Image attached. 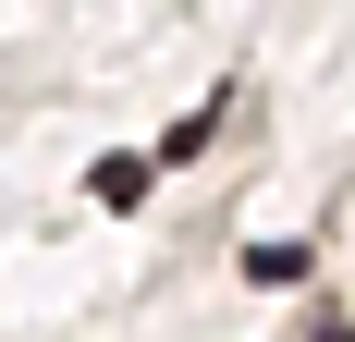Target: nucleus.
I'll return each mask as SVG.
<instances>
[{
  "mask_svg": "<svg viewBox=\"0 0 355 342\" xmlns=\"http://www.w3.org/2000/svg\"><path fill=\"white\" fill-rule=\"evenodd\" d=\"M86 196H110V208H135V196H147V159H98V171H86Z\"/></svg>",
  "mask_w": 355,
  "mask_h": 342,
  "instance_id": "1",
  "label": "nucleus"
}]
</instances>
